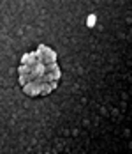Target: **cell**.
Here are the masks:
<instances>
[{"label": "cell", "mask_w": 132, "mask_h": 154, "mask_svg": "<svg viewBox=\"0 0 132 154\" xmlns=\"http://www.w3.org/2000/svg\"><path fill=\"white\" fill-rule=\"evenodd\" d=\"M37 53H41L44 66H48V64H51V62H57V57H58L55 50H51L48 45H43V43L37 46Z\"/></svg>", "instance_id": "cell-1"}, {"label": "cell", "mask_w": 132, "mask_h": 154, "mask_svg": "<svg viewBox=\"0 0 132 154\" xmlns=\"http://www.w3.org/2000/svg\"><path fill=\"white\" fill-rule=\"evenodd\" d=\"M41 85H43L41 80H32V82H28V83L23 85V92L27 94L28 97H39V94H41Z\"/></svg>", "instance_id": "cell-2"}, {"label": "cell", "mask_w": 132, "mask_h": 154, "mask_svg": "<svg viewBox=\"0 0 132 154\" xmlns=\"http://www.w3.org/2000/svg\"><path fill=\"white\" fill-rule=\"evenodd\" d=\"M39 59V53H37V50L35 51H28V53H25L23 57H21V64H25V66H34L35 62Z\"/></svg>", "instance_id": "cell-3"}, {"label": "cell", "mask_w": 132, "mask_h": 154, "mask_svg": "<svg viewBox=\"0 0 132 154\" xmlns=\"http://www.w3.org/2000/svg\"><path fill=\"white\" fill-rule=\"evenodd\" d=\"M62 78V71L57 69V71H46L43 75V82H53V80H60Z\"/></svg>", "instance_id": "cell-4"}, {"label": "cell", "mask_w": 132, "mask_h": 154, "mask_svg": "<svg viewBox=\"0 0 132 154\" xmlns=\"http://www.w3.org/2000/svg\"><path fill=\"white\" fill-rule=\"evenodd\" d=\"M34 80V76H32V73H28V75H18V82H19V85L23 87L25 83H28V82H32Z\"/></svg>", "instance_id": "cell-5"}, {"label": "cell", "mask_w": 132, "mask_h": 154, "mask_svg": "<svg viewBox=\"0 0 132 154\" xmlns=\"http://www.w3.org/2000/svg\"><path fill=\"white\" fill-rule=\"evenodd\" d=\"M53 92V89H51V85L48 83V82H43V85H41V94L39 96H48V94Z\"/></svg>", "instance_id": "cell-6"}, {"label": "cell", "mask_w": 132, "mask_h": 154, "mask_svg": "<svg viewBox=\"0 0 132 154\" xmlns=\"http://www.w3.org/2000/svg\"><path fill=\"white\" fill-rule=\"evenodd\" d=\"M28 73H32V66L19 64V67H18V75H28Z\"/></svg>", "instance_id": "cell-7"}, {"label": "cell", "mask_w": 132, "mask_h": 154, "mask_svg": "<svg viewBox=\"0 0 132 154\" xmlns=\"http://www.w3.org/2000/svg\"><path fill=\"white\" fill-rule=\"evenodd\" d=\"M95 23H97V14H93V13H92V14H88V18H87V27H90V29H92V27H95Z\"/></svg>", "instance_id": "cell-8"}]
</instances>
